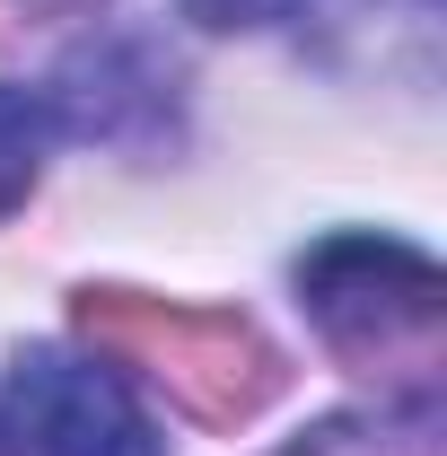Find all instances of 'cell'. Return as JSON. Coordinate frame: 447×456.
<instances>
[{"instance_id": "obj_1", "label": "cell", "mask_w": 447, "mask_h": 456, "mask_svg": "<svg viewBox=\"0 0 447 456\" xmlns=\"http://www.w3.org/2000/svg\"><path fill=\"white\" fill-rule=\"evenodd\" d=\"M0 439L9 456H167L150 412L106 369L70 351H27L0 387Z\"/></svg>"}, {"instance_id": "obj_2", "label": "cell", "mask_w": 447, "mask_h": 456, "mask_svg": "<svg viewBox=\"0 0 447 456\" xmlns=\"http://www.w3.org/2000/svg\"><path fill=\"white\" fill-rule=\"evenodd\" d=\"M298 289L316 307V325L334 342H394L439 325V273L430 255L394 246V237H334L298 264Z\"/></svg>"}, {"instance_id": "obj_3", "label": "cell", "mask_w": 447, "mask_h": 456, "mask_svg": "<svg viewBox=\"0 0 447 456\" xmlns=\"http://www.w3.org/2000/svg\"><path fill=\"white\" fill-rule=\"evenodd\" d=\"M45 150H53V97H36V88H0V211L27 202Z\"/></svg>"}, {"instance_id": "obj_4", "label": "cell", "mask_w": 447, "mask_h": 456, "mask_svg": "<svg viewBox=\"0 0 447 456\" xmlns=\"http://www.w3.org/2000/svg\"><path fill=\"white\" fill-rule=\"evenodd\" d=\"M298 0H184V18L193 27H211V36H237V27H280Z\"/></svg>"}, {"instance_id": "obj_5", "label": "cell", "mask_w": 447, "mask_h": 456, "mask_svg": "<svg viewBox=\"0 0 447 456\" xmlns=\"http://www.w3.org/2000/svg\"><path fill=\"white\" fill-rule=\"evenodd\" d=\"M27 9H88V0H27Z\"/></svg>"}]
</instances>
